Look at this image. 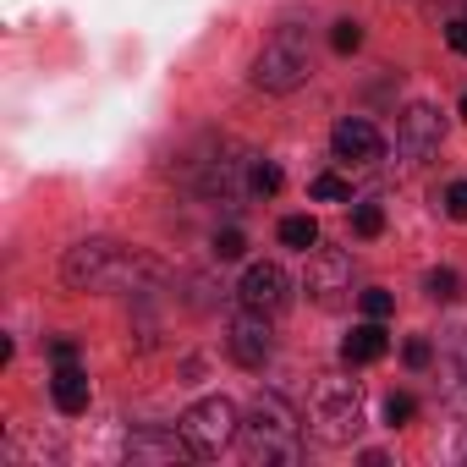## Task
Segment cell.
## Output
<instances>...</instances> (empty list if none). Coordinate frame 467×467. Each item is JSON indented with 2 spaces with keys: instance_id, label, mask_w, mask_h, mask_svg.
Here are the masks:
<instances>
[{
  "instance_id": "cell-1",
  "label": "cell",
  "mask_w": 467,
  "mask_h": 467,
  "mask_svg": "<svg viewBox=\"0 0 467 467\" xmlns=\"http://www.w3.org/2000/svg\"><path fill=\"white\" fill-rule=\"evenodd\" d=\"M165 270L149 254H132L110 237H88L78 248H67L61 259V281L72 292H149Z\"/></svg>"
},
{
  "instance_id": "cell-2",
  "label": "cell",
  "mask_w": 467,
  "mask_h": 467,
  "mask_svg": "<svg viewBox=\"0 0 467 467\" xmlns=\"http://www.w3.org/2000/svg\"><path fill=\"white\" fill-rule=\"evenodd\" d=\"M243 451H248V462H297L303 456V418L281 396H259L243 418Z\"/></svg>"
},
{
  "instance_id": "cell-3",
  "label": "cell",
  "mask_w": 467,
  "mask_h": 467,
  "mask_svg": "<svg viewBox=\"0 0 467 467\" xmlns=\"http://www.w3.org/2000/svg\"><path fill=\"white\" fill-rule=\"evenodd\" d=\"M308 72H314V56H308L303 23H281L265 39V50L254 56V88H265V94H292L308 83Z\"/></svg>"
},
{
  "instance_id": "cell-4",
  "label": "cell",
  "mask_w": 467,
  "mask_h": 467,
  "mask_svg": "<svg viewBox=\"0 0 467 467\" xmlns=\"http://www.w3.org/2000/svg\"><path fill=\"white\" fill-rule=\"evenodd\" d=\"M308 423L325 445H352L363 429V390L352 379H319L308 396Z\"/></svg>"
},
{
  "instance_id": "cell-5",
  "label": "cell",
  "mask_w": 467,
  "mask_h": 467,
  "mask_svg": "<svg viewBox=\"0 0 467 467\" xmlns=\"http://www.w3.org/2000/svg\"><path fill=\"white\" fill-rule=\"evenodd\" d=\"M176 429H182L187 451H192L198 462H209V456H220L231 440L243 434V418H237V407H231L225 396H209V401H192V407L176 418Z\"/></svg>"
},
{
  "instance_id": "cell-6",
  "label": "cell",
  "mask_w": 467,
  "mask_h": 467,
  "mask_svg": "<svg viewBox=\"0 0 467 467\" xmlns=\"http://www.w3.org/2000/svg\"><path fill=\"white\" fill-rule=\"evenodd\" d=\"M440 143H445L440 110H434V105H407V116L396 121V160H401L407 171H418L423 160L440 154Z\"/></svg>"
},
{
  "instance_id": "cell-7",
  "label": "cell",
  "mask_w": 467,
  "mask_h": 467,
  "mask_svg": "<svg viewBox=\"0 0 467 467\" xmlns=\"http://www.w3.org/2000/svg\"><path fill=\"white\" fill-rule=\"evenodd\" d=\"M303 292L319 303V308H341L352 297V259L341 248H319L303 270Z\"/></svg>"
},
{
  "instance_id": "cell-8",
  "label": "cell",
  "mask_w": 467,
  "mask_h": 467,
  "mask_svg": "<svg viewBox=\"0 0 467 467\" xmlns=\"http://www.w3.org/2000/svg\"><path fill=\"white\" fill-rule=\"evenodd\" d=\"M237 297H243V308H254V314H281L286 303H292V281H286V270L281 265H248V275H243V286H237Z\"/></svg>"
},
{
  "instance_id": "cell-9",
  "label": "cell",
  "mask_w": 467,
  "mask_h": 467,
  "mask_svg": "<svg viewBox=\"0 0 467 467\" xmlns=\"http://www.w3.org/2000/svg\"><path fill=\"white\" fill-rule=\"evenodd\" d=\"M225 352H231V363H243V368H265L270 352H275L270 319L254 314V308H243V319H231V330H225Z\"/></svg>"
},
{
  "instance_id": "cell-10",
  "label": "cell",
  "mask_w": 467,
  "mask_h": 467,
  "mask_svg": "<svg viewBox=\"0 0 467 467\" xmlns=\"http://www.w3.org/2000/svg\"><path fill=\"white\" fill-rule=\"evenodd\" d=\"M330 149H336V160H341V165H374V160L385 154V138H379L363 116H347V121H336Z\"/></svg>"
},
{
  "instance_id": "cell-11",
  "label": "cell",
  "mask_w": 467,
  "mask_h": 467,
  "mask_svg": "<svg viewBox=\"0 0 467 467\" xmlns=\"http://www.w3.org/2000/svg\"><path fill=\"white\" fill-rule=\"evenodd\" d=\"M127 456H132V462H171V456H192V451H187L182 429H176V434H160V429H132V434H127Z\"/></svg>"
},
{
  "instance_id": "cell-12",
  "label": "cell",
  "mask_w": 467,
  "mask_h": 467,
  "mask_svg": "<svg viewBox=\"0 0 467 467\" xmlns=\"http://www.w3.org/2000/svg\"><path fill=\"white\" fill-rule=\"evenodd\" d=\"M50 396H56V407H61L67 418H78V412H88V374L78 368V358H72V363H56V379H50Z\"/></svg>"
},
{
  "instance_id": "cell-13",
  "label": "cell",
  "mask_w": 467,
  "mask_h": 467,
  "mask_svg": "<svg viewBox=\"0 0 467 467\" xmlns=\"http://www.w3.org/2000/svg\"><path fill=\"white\" fill-rule=\"evenodd\" d=\"M385 352H390V336L379 330V319H368V325H358V330H352V336L341 341V358H347L352 368H358V363H379Z\"/></svg>"
},
{
  "instance_id": "cell-14",
  "label": "cell",
  "mask_w": 467,
  "mask_h": 467,
  "mask_svg": "<svg viewBox=\"0 0 467 467\" xmlns=\"http://www.w3.org/2000/svg\"><path fill=\"white\" fill-rule=\"evenodd\" d=\"M445 374H451V401L467 407V330H456V341L445 352Z\"/></svg>"
},
{
  "instance_id": "cell-15",
  "label": "cell",
  "mask_w": 467,
  "mask_h": 467,
  "mask_svg": "<svg viewBox=\"0 0 467 467\" xmlns=\"http://www.w3.org/2000/svg\"><path fill=\"white\" fill-rule=\"evenodd\" d=\"M281 243L297 248V254L319 248V225H314V214H286V220H281Z\"/></svg>"
},
{
  "instance_id": "cell-16",
  "label": "cell",
  "mask_w": 467,
  "mask_h": 467,
  "mask_svg": "<svg viewBox=\"0 0 467 467\" xmlns=\"http://www.w3.org/2000/svg\"><path fill=\"white\" fill-rule=\"evenodd\" d=\"M248 192H259V198L281 192V165L275 160H248Z\"/></svg>"
},
{
  "instance_id": "cell-17",
  "label": "cell",
  "mask_w": 467,
  "mask_h": 467,
  "mask_svg": "<svg viewBox=\"0 0 467 467\" xmlns=\"http://www.w3.org/2000/svg\"><path fill=\"white\" fill-rule=\"evenodd\" d=\"M423 292H429V303H456L462 297V275L456 270H429L423 275Z\"/></svg>"
},
{
  "instance_id": "cell-18",
  "label": "cell",
  "mask_w": 467,
  "mask_h": 467,
  "mask_svg": "<svg viewBox=\"0 0 467 467\" xmlns=\"http://www.w3.org/2000/svg\"><path fill=\"white\" fill-rule=\"evenodd\" d=\"M352 231H358L363 243L379 237V231H385V209H379V203H352Z\"/></svg>"
},
{
  "instance_id": "cell-19",
  "label": "cell",
  "mask_w": 467,
  "mask_h": 467,
  "mask_svg": "<svg viewBox=\"0 0 467 467\" xmlns=\"http://www.w3.org/2000/svg\"><path fill=\"white\" fill-rule=\"evenodd\" d=\"M358 45H363V23H352V17L330 23V50H336V56H352Z\"/></svg>"
},
{
  "instance_id": "cell-20",
  "label": "cell",
  "mask_w": 467,
  "mask_h": 467,
  "mask_svg": "<svg viewBox=\"0 0 467 467\" xmlns=\"http://www.w3.org/2000/svg\"><path fill=\"white\" fill-rule=\"evenodd\" d=\"M314 198H319V203H347V198H352V187H347L336 171H325V176H314Z\"/></svg>"
},
{
  "instance_id": "cell-21",
  "label": "cell",
  "mask_w": 467,
  "mask_h": 467,
  "mask_svg": "<svg viewBox=\"0 0 467 467\" xmlns=\"http://www.w3.org/2000/svg\"><path fill=\"white\" fill-rule=\"evenodd\" d=\"M243 248H248V237L237 225H225V231H214V259H243Z\"/></svg>"
},
{
  "instance_id": "cell-22",
  "label": "cell",
  "mask_w": 467,
  "mask_h": 467,
  "mask_svg": "<svg viewBox=\"0 0 467 467\" xmlns=\"http://www.w3.org/2000/svg\"><path fill=\"white\" fill-rule=\"evenodd\" d=\"M412 412H418V401H412L407 390H396V396L385 401V423H390V429H401V423H412Z\"/></svg>"
},
{
  "instance_id": "cell-23",
  "label": "cell",
  "mask_w": 467,
  "mask_h": 467,
  "mask_svg": "<svg viewBox=\"0 0 467 467\" xmlns=\"http://www.w3.org/2000/svg\"><path fill=\"white\" fill-rule=\"evenodd\" d=\"M401 358H407V368H429V363H434V347H429L423 336H412V341L401 347Z\"/></svg>"
},
{
  "instance_id": "cell-24",
  "label": "cell",
  "mask_w": 467,
  "mask_h": 467,
  "mask_svg": "<svg viewBox=\"0 0 467 467\" xmlns=\"http://www.w3.org/2000/svg\"><path fill=\"white\" fill-rule=\"evenodd\" d=\"M440 203H445V214H451V220H467V182H451Z\"/></svg>"
},
{
  "instance_id": "cell-25",
  "label": "cell",
  "mask_w": 467,
  "mask_h": 467,
  "mask_svg": "<svg viewBox=\"0 0 467 467\" xmlns=\"http://www.w3.org/2000/svg\"><path fill=\"white\" fill-rule=\"evenodd\" d=\"M390 308H396V303H390V292H379V286H368V292H363V314H368V319H385Z\"/></svg>"
},
{
  "instance_id": "cell-26",
  "label": "cell",
  "mask_w": 467,
  "mask_h": 467,
  "mask_svg": "<svg viewBox=\"0 0 467 467\" xmlns=\"http://www.w3.org/2000/svg\"><path fill=\"white\" fill-rule=\"evenodd\" d=\"M445 39H451V50H456V56H467V17L445 23Z\"/></svg>"
},
{
  "instance_id": "cell-27",
  "label": "cell",
  "mask_w": 467,
  "mask_h": 467,
  "mask_svg": "<svg viewBox=\"0 0 467 467\" xmlns=\"http://www.w3.org/2000/svg\"><path fill=\"white\" fill-rule=\"evenodd\" d=\"M50 358H56V363H72V358H78V347H72V341H50Z\"/></svg>"
},
{
  "instance_id": "cell-28",
  "label": "cell",
  "mask_w": 467,
  "mask_h": 467,
  "mask_svg": "<svg viewBox=\"0 0 467 467\" xmlns=\"http://www.w3.org/2000/svg\"><path fill=\"white\" fill-rule=\"evenodd\" d=\"M462 121H467V94H462Z\"/></svg>"
}]
</instances>
